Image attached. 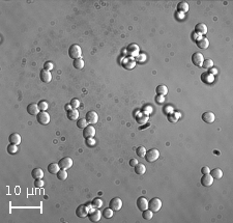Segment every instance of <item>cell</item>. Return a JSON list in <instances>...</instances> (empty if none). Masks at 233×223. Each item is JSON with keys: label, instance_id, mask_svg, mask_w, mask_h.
<instances>
[{"label": "cell", "instance_id": "cell-49", "mask_svg": "<svg viewBox=\"0 0 233 223\" xmlns=\"http://www.w3.org/2000/svg\"><path fill=\"white\" fill-rule=\"evenodd\" d=\"M138 60H139V61H143V60H145V55H144V54H139L137 56V60H136V62H137Z\"/></svg>", "mask_w": 233, "mask_h": 223}, {"label": "cell", "instance_id": "cell-20", "mask_svg": "<svg viewBox=\"0 0 233 223\" xmlns=\"http://www.w3.org/2000/svg\"><path fill=\"white\" fill-rule=\"evenodd\" d=\"M195 32L199 35H205V33L207 32V26L204 24V23H198V24L195 26Z\"/></svg>", "mask_w": 233, "mask_h": 223}, {"label": "cell", "instance_id": "cell-22", "mask_svg": "<svg viewBox=\"0 0 233 223\" xmlns=\"http://www.w3.org/2000/svg\"><path fill=\"white\" fill-rule=\"evenodd\" d=\"M66 116L70 120H77L79 119V112L77 109H70L66 112Z\"/></svg>", "mask_w": 233, "mask_h": 223}, {"label": "cell", "instance_id": "cell-24", "mask_svg": "<svg viewBox=\"0 0 233 223\" xmlns=\"http://www.w3.org/2000/svg\"><path fill=\"white\" fill-rule=\"evenodd\" d=\"M201 80H202L204 83H206V84L211 83L213 81V75H211L209 72H204L203 74L201 75Z\"/></svg>", "mask_w": 233, "mask_h": 223}, {"label": "cell", "instance_id": "cell-44", "mask_svg": "<svg viewBox=\"0 0 233 223\" xmlns=\"http://www.w3.org/2000/svg\"><path fill=\"white\" fill-rule=\"evenodd\" d=\"M53 64H52V61H46L45 64H44V69L45 70H48V71H51L52 69H53Z\"/></svg>", "mask_w": 233, "mask_h": 223}, {"label": "cell", "instance_id": "cell-28", "mask_svg": "<svg viewBox=\"0 0 233 223\" xmlns=\"http://www.w3.org/2000/svg\"><path fill=\"white\" fill-rule=\"evenodd\" d=\"M209 174H210V175L213 178H217V180H220V178H222V177H223V171L220 168H214L211 170Z\"/></svg>", "mask_w": 233, "mask_h": 223}, {"label": "cell", "instance_id": "cell-46", "mask_svg": "<svg viewBox=\"0 0 233 223\" xmlns=\"http://www.w3.org/2000/svg\"><path fill=\"white\" fill-rule=\"evenodd\" d=\"M201 172H202L203 174H209V172H210V169H209V167H207V166H204L201 168Z\"/></svg>", "mask_w": 233, "mask_h": 223}, {"label": "cell", "instance_id": "cell-7", "mask_svg": "<svg viewBox=\"0 0 233 223\" xmlns=\"http://www.w3.org/2000/svg\"><path fill=\"white\" fill-rule=\"evenodd\" d=\"M109 207L113 210L114 212L119 211V210L122 208V200L119 197L112 198L111 200H110V203H109Z\"/></svg>", "mask_w": 233, "mask_h": 223}, {"label": "cell", "instance_id": "cell-51", "mask_svg": "<svg viewBox=\"0 0 233 223\" xmlns=\"http://www.w3.org/2000/svg\"><path fill=\"white\" fill-rule=\"evenodd\" d=\"M209 73H210L211 75H213V74H217V73H218V71H217L216 69H211L210 72H209Z\"/></svg>", "mask_w": 233, "mask_h": 223}, {"label": "cell", "instance_id": "cell-42", "mask_svg": "<svg viewBox=\"0 0 233 223\" xmlns=\"http://www.w3.org/2000/svg\"><path fill=\"white\" fill-rule=\"evenodd\" d=\"M70 108H72V109H77L78 107L80 106V101L78 99L74 98V99L72 100V101H70Z\"/></svg>", "mask_w": 233, "mask_h": 223}, {"label": "cell", "instance_id": "cell-11", "mask_svg": "<svg viewBox=\"0 0 233 223\" xmlns=\"http://www.w3.org/2000/svg\"><path fill=\"white\" fill-rule=\"evenodd\" d=\"M95 136V129L92 127V125H88L87 127L83 129V137L85 139L93 138Z\"/></svg>", "mask_w": 233, "mask_h": 223}, {"label": "cell", "instance_id": "cell-10", "mask_svg": "<svg viewBox=\"0 0 233 223\" xmlns=\"http://www.w3.org/2000/svg\"><path fill=\"white\" fill-rule=\"evenodd\" d=\"M58 164H59L60 168L66 170V169H69L73 166V159L70 158V157H64V158L59 160Z\"/></svg>", "mask_w": 233, "mask_h": 223}, {"label": "cell", "instance_id": "cell-36", "mask_svg": "<svg viewBox=\"0 0 233 223\" xmlns=\"http://www.w3.org/2000/svg\"><path fill=\"white\" fill-rule=\"evenodd\" d=\"M145 154H146V149H145V148L144 146H142V145H140V146H138L137 148H136V155H137L138 157H144L145 156Z\"/></svg>", "mask_w": 233, "mask_h": 223}, {"label": "cell", "instance_id": "cell-33", "mask_svg": "<svg viewBox=\"0 0 233 223\" xmlns=\"http://www.w3.org/2000/svg\"><path fill=\"white\" fill-rule=\"evenodd\" d=\"M57 178H59L60 181H65L67 178V171L65 169L60 168V170L57 172Z\"/></svg>", "mask_w": 233, "mask_h": 223}, {"label": "cell", "instance_id": "cell-4", "mask_svg": "<svg viewBox=\"0 0 233 223\" xmlns=\"http://www.w3.org/2000/svg\"><path fill=\"white\" fill-rule=\"evenodd\" d=\"M91 203L89 204H80L79 207H78L77 209H76V215H77L79 218H84V217L88 216V212H89V210L92 208H89Z\"/></svg>", "mask_w": 233, "mask_h": 223}, {"label": "cell", "instance_id": "cell-6", "mask_svg": "<svg viewBox=\"0 0 233 223\" xmlns=\"http://www.w3.org/2000/svg\"><path fill=\"white\" fill-rule=\"evenodd\" d=\"M36 120H38V124H41V125H48L50 122V115L48 112L41 111V112H38V115H36Z\"/></svg>", "mask_w": 233, "mask_h": 223}, {"label": "cell", "instance_id": "cell-35", "mask_svg": "<svg viewBox=\"0 0 233 223\" xmlns=\"http://www.w3.org/2000/svg\"><path fill=\"white\" fill-rule=\"evenodd\" d=\"M152 216H153V212L150 211L149 209L145 210V211L142 212V217H143L144 220H150L151 218H152Z\"/></svg>", "mask_w": 233, "mask_h": 223}, {"label": "cell", "instance_id": "cell-14", "mask_svg": "<svg viewBox=\"0 0 233 223\" xmlns=\"http://www.w3.org/2000/svg\"><path fill=\"white\" fill-rule=\"evenodd\" d=\"M213 180L214 178L211 177L210 174H203L202 177H201V184L204 187H209L213 184Z\"/></svg>", "mask_w": 233, "mask_h": 223}, {"label": "cell", "instance_id": "cell-25", "mask_svg": "<svg viewBox=\"0 0 233 223\" xmlns=\"http://www.w3.org/2000/svg\"><path fill=\"white\" fill-rule=\"evenodd\" d=\"M156 93H158V96L165 97L167 93H168V88H167V86L164 85V84L158 85L156 86Z\"/></svg>", "mask_w": 233, "mask_h": 223}, {"label": "cell", "instance_id": "cell-50", "mask_svg": "<svg viewBox=\"0 0 233 223\" xmlns=\"http://www.w3.org/2000/svg\"><path fill=\"white\" fill-rule=\"evenodd\" d=\"M156 101L158 102V103H163V102H164V97L163 96H158L156 98Z\"/></svg>", "mask_w": 233, "mask_h": 223}, {"label": "cell", "instance_id": "cell-27", "mask_svg": "<svg viewBox=\"0 0 233 223\" xmlns=\"http://www.w3.org/2000/svg\"><path fill=\"white\" fill-rule=\"evenodd\" d=\"M134 169H135V172H136V174H139V175H142V174H144L146 172V167H145V165L142 164V163H138V164L134 167Z\"/></svg>", "mask_w": 233, "mask_h": 223}, {"label": "cell", "instance_id": "cell-40", "mask_svg": "<svg viewBox=\"0 0 233 223\" xmlns=\"http://www.w3.org/2000/svg\"><path fill=\"white\" fill-rule=\"evenodd\" d=\"M168 120L170 122H176L177 119L179 117V114L178 113H168Z\"/></svg>", "mask_w": 233, "mask_h": 223}, {"label": "cell", "instance_id": "cell-31", "mask_svg": "<svg viewBox=\"0 0 233 223\" xmlns=\"http://www.w3.org/2000/svg\"><path fill=\"white\" fill-rule=\"evenodd\" d=\"M136 119H137V122L138 124H142L144 125L146 122L148 120V115L147 114H144V113H140L139 115H138L137 117H136Z\"/></svg>", "mask_w": 233, "mask_h": 223}, {"label": "cell", "instance_id": "cell-1", "mask_svg": "<svg viewBox=\"0 0 233 223\" xmlns=\"http://www.w3.org/2000/svg\"><path fill=\"white\" fill-rule=\"evenodd\" d=\"M69 56L72 59H78V58H81L82 56V50H81V47L79 45L77 44H74L69 48Z\"/></svg>", "mask_w": 233, "mask_h": 223}, {"label": "cell", "instance_id": "cell-16", "mask_svg": "<svg viewBox=\"0 0 233 223\" xmlns=\"http://www.w3.org/2000/svg\"><path fill=\"white\" fill-rule=\"evenodd\" d=\"M214 119H216V115L210 111L204 112L202 114V120L204 122H206V124H213Z\"/></svg>", "mask_w": 233, "mask_h": 223}, {"label": "cell", "instance_id": "cell-18", "mask_svg": "<svg viewBox=\"0 0 233 223\" xmlns=\"http://www.w3.org/2000/svg\"><path fill=\"white\" fill-rule=\"evenodd\" d=\"M136 60L133 58H127L125 60H124L122 62V67L124 68L125 70H132L136 67Z\"/></svg>", "mask_w": 233, "mask_h": 223}, {"label": "cell", "instance_id": "cell-15", "mask_svg": "<svg viewBox=\"0 0 233 223\" xmlns=\"http://www.w3.org/2000/svg\"><path fill=\"white\" fill-rule=\"evenodd\" d=\"M196 44L200 49H206L208 48L209 46V41L208 38H204V36H199V38L196 40Z\"/></svg>", "mask_w": 233, "mask_h": 223}, {"label": "cell", "instance_id": "cell-8", "mask_svg": "<svg viewBox=\"0 0 233 223\" xmlns=\"http://www.w3.org/2000/svg\"><path fill=\"white\" fill-rule=\"evenodd\" d=\"M85 119L87 120V122L89 125H93V124H96L99 120V115L96 113L95 111L93 110H90L86 113V116H85Z\"/></svg>", "mask_w": 233, "mask_h": 223}, {"label": "cell", "instance_id": "cell-30", "mask_svg": "<svg viewBox=\"0 0 233 223\" xmlns=\"http://www.w3.org/2000/svg\"><path fill=\"white\" fill-rule=\"evenodd\" d=\"M73 65L76 70H82L84 68V60L82 58H78V59H75L74 62H73Z\"/></svg>", "mask_w": 233, "mask_h": 223}, {"label": "cell", "instance_id": "cell-17", "mask_svg": "<svg viewBox=\"0 0 233 223\" xmlns=\"http://www.w3.org/2000/svg\"><path fill=\"white\" fill-rule=\"evenodd\" d=\"M40 77H41V81H43V82L49 83L50 81H51V79H52L51 72H50V71H48V70H45V69L41 70V73H40Z\"/></svg>", "mask_w": 233, "mask_h": 223}, {"label": "cell", "instance_id": "cell-13", "mask_svg": "<svg viewBox=\"0 0 233 223\" xmlns=\"http://www.w3.org/2000/svg\"><path fill=\"white\" fill-rule=\"evenodd\" d=\"M137 203L138 210L141 212H143L148 209V200L145 197H143V196H140V197L137 199V203Z\"/></svg>", "mask_w": 233, "mask_h": 223}, {"label": "cell", "instance_id": "cell-45", "mask_svg": "<svg viewBox=\"0 0 233 223\" xmlns=\"http://www.w3.org/2000/svg\"><path fill=\"white\" fill-rule=\"evenodd\" d=\"M95 144V140L93 138H89V139H86V145L89 146V148H92Z\"/></svg>", "mask_w": 233, "mask_h": 223}, {"label": "cell", "instance_id": "cell-47", "mask_svg": "<svg viewBox=\"0 0 233 223\" xmlns=\"http://www.w3.org/2000/svg\"><path fill=\"white\" fill-rule=\"evenodd\" d=\"M143 112H144V114L150 113V112H151V107H150V106H145V107L143 108Z\"/></svg>", "mask_w": 233, "mask_h": 223}, {"label": "cell", "instance_id": "cell-12", "mask_svg": "<svg viewBox=\"0 0 233 223\" xmlns=\"http://www.w3.org/2000/svg\"><path fill=\"white\" fill-rule=\"evenodd\" d=\"M203 61H204L203 55L201 53H199V52H196V53H194L192 55V62L194 65H196V67H202Z\"/></svg>", "mask_w": 233, "mask_h": 223}, {"label": "cell", "instance_id": "cell-48", "mask_svg": "<svg viewBox=\"0 0 233 223\" xmlns=\"http://www.w3.org/2000/svg\"><path fill=\"white\" fill-rule=\"evenodd\" d=\"M137 164H138V160L137 159H131V161H130V165H131V166L135 167Z\"/></svg>", "mask_w": 233, "mask_h": 223}, {"label": "cell", "instance_id": "cell-9", "mask_svg": "<svg viewBox=\"0 0 233 223\" xmlns=\"http://www.w3.org/2000/svg\"><path fill=\"white\" fill-rule=\"evenodd\" d=\"M140 49L139 46L137 44H130L129 46L127 47V53L130 55V56H135L137 57L139 55Z\"/></svg>", "mask_w": 233, "mask_h": 223}, {"label": "cell", "instance_id": "cell-41", "mask_svg": "<svg viewBox=\"0 0 233 223\" xmlns=\"http://www.w3.org/2000/svg\"><path fill=\"white\" fill-rule=\"evenodd\" d=\"M213 61L211 59H206V60H204L203 64H202V67L204 68V69H206V70L211 69V68H213Z\"/></svg>", "mask_w": 233, "mask_h": 223}, {"label": "cell", "instance_id": "cell-19", "mask_svg": "<svg viewBox=\"0 0 233 223\" xmlns=\"http://www.w3.org/2000/svg\"><path fill=\"white\" fill-rule=\"evenodd\" d=\"M27 112L30 115H38V112H40V108H38V105L35 103H30L27 106Z\"/></svg>", "mask_w": 233, "mask_h": 223}, {"label": "cell", "instance_id": "cell-26", "mask_svg": "<svg viewBox=\"0 0 233 223\" xmlns=\"http://www.w3.org/2000/svg\"><path fill=\"white\" fill-rule=\"evenodd\" d=\"M60 170V166L58 163H51L48 165V171L50 172L51 174H57Z\"/></svg>", "mask_w": 233, "mask_h": 223}, {"label": "cell", "instance_id": "cell-23", "mask_svg": "<svg viewBox=\"0 0 233 223\" xmlns=\"http://www.w3.org/2000/svg\"><path fill=\"white\" fill-rule=\"evenodd\" d=\"M9 143H14L16 145H19L21 143V136L20 134L18 133H13L9 135Z\"/></svg>", "mask_w": 233, "mask_h": 223}, {"label": "cell", "instance_id": "cell-34", "mask_svg": "<svg viewBox=\"0 0 233 223\" xmlns=\"http://www.w3.org/2000/svg\"><path fill=\"white\" fill-rule=\"evenodd\" d=\"M91 206H92V208H101L102 206H103V200H102L99 197H95L92 199V201H91Z\"/></svg>", "mask_w": 233, "mask_h": 223}, {"label": "cell", "instance_id": "cell-29", "mask_svg": "<svg viewBox=\"0 0 233 223\" xmlns=\"http://www.w3.org/2000/svg\"><path fill=\"white\" fill-rule=\"evenodd\" d=\"M31 175H32L33 178H43L44 177V171L43 169L41 168H34L31 171Z\"/></svg>", "mask_w": 233, "mask_h": 223}, {"label": "cell", "instance_id": "cell-43", "mask_svg": "<svg viewBox=\"0 0 233 223\" xmlns=\"http://www.w3.org/2000/svg\"><path fill=\"white\" fill-rule=\"evenodd\" d=\"M44 186V181L41 178H36L34 181V187L36 188H41Z\"/></svg>", "mask_w": 233, "mask_h": 223}, {"label": "cell", "instance_id": "cell-37", "mask_svg": "<svg viewBox=\"0 0 233 223\" xmlns=\"http://www.w3.org/2000/svg\"><path fill=\"white\" fill-rule=\"evenodd\" d=\"M7 152H9V154L15 155L18 152V145H16L14 143H9L7 145Z\"/></svg>", "mask_w": 233, "mask_h": 223}, {"label": "cell", "instance_id": "cell-38", "mask_svg": "<svg viewBox=\"0 0 233 223\" xmlns=\"http://www.w3.org/2000/svg\"><path fill=\"white\" fill-rule=\"evenodd\" d=\"M87 126H88V122L85 119L77 120V127L79 128V129H84V128H86Z\"/></svg>", "mask_w": 233, "mask_h": 223}, {"label": "cell", "instance_id": "cell-32", "mask_svg": "<svg viewBox=\"0 0 233 223\" xmlns=\"http://www.w3.org/2000/svg\"><path fill=\"white\" fill-rule=\"evenodd\" d=\"M113 212H114L113 210L109 207V208H106L103 212H102V216H104L106 219H110L112 216H113Z\"/></svg>", "mask_w": 233, "mask_h": 223}, {"label": "cell", "instance_id": "cell-2", "mask_svg": "<svg viewBox=\"0 0 233 223\" xmlns=\"http://www.w3.org/2000/svg\"><path fill=\"white\" fill-rule=\"evenodd\" d=\"M162 208V200L158 197H153L150 199V201H148V209L150 211H152L153 213L159 212Z\"/></svg>", "mask_w": 233, "mask_h": 223}, {"label": "cell", "instance_id": "cell-5", "mask_svg": "<svg viewBox=\"0 0 233 223\" xmlns=\"http://www.w3.org/2000/svg\"><path fill=\"white\" fill-rule=\"evenodd\" d=\"M101 217H102V213L101 211H99L96 208L92 209L91 208L88 212V218L91 222H98L101 220Z\"/></svg>", "mask_w": 233, "mask_h": 223}, {"label": "cell", "instance_id": "cell-21", "mask_svg": "<svg viewBox=\"0 0 233 223\" xmlns=\"http://www.w3.org/2000/svg\"><path fill=\"white\" fill-rule=\"evenodd\" d=\"M176 9H177V12L180 13V14H185V13H188V2H185V1L179 2V3L177 4V6H176Z\"/></svg>", "mask_w": 233, "mask_h": 223}, {"label": "cell", "instance_id": "cell-39", "mask_svg": "<svg viewBox=\"0 0 233 223\" xmlns=\"http://www.w3.org/2000/svg\"><path fill=\"white\" fill-rule=\"evenodd\" d=\"M38 108H40V110L41 111H46L47 109H48V107H49V104H48V102L47 101H40L38 102Z\"/></svg>", "mask_w": 233, "mask_h": 223}, {"label": "cell", "instance_id": "cell-3", "mask_svg": "<svg viewBox=\"0 0 233 223\" xmlns=\"http://www.w3.org/2000/svg\"><path fill=\"white\" fill-rule=\"evenodd\" d=\"M159 157H160V152H159V149H156V148H150L148 152H146V154H145V156H144V158H145L146 161L150 163V162L156 161V160L159 159Z\"/></svg>", "mask_w": 233, "mask_h": 223}]
</instances>
